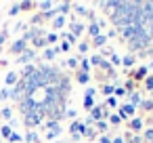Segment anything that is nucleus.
Wrapping results in <instances>:
<instances>
[{
	"label": "nucleus",
	"mask_w": 153,
	"mask_h": 143,
	"mask_svg": "<svg viewBox=\"0 0 153 143\" xmlns=\"http://www.w3.org/2000/svg\"><path fill=\"white\" fill-rule=\"evenodd\" d=\"M128 42H130V51H132V53H134V51H147L149 44H151V38H149V34H147L140 25H136V32H134L132 40H128Z\"/></svg>",
	"instance_id": "f257e3e1"
},
{
	"label": "nucleus",
	"mask_w": 153,
	"mask_h": 143,
	"mask_svg": "<svg viewBox=\"0 0 153 143\" xmlns=\"http://www.w3.org/2000/svg\"><path fill=\"white\" fill-rule=\"evenodd\" d=\"M23 122H25V126H38V124L44 122V114L42 112H32V114L23 116Z\"/></svg>",
	"instance_id": "f03ea898"
},
{
	"label": "nucleus",
	"mask_w": 153,
	"mask_h": 143,
	"mask_svg": "<svg viewBox=\"0 0 153 143\" xmlns=\"http://www.w3.org/2000/svg\"><path fill=\"white\" fill-rule=\"evenodd\" d=\"M36 101H34V97H25V99H21L19 101V109H21V114L23 116H27V114H32L34 109H36Z\"/></svg>",
	"instance_id": "7ed1b4c3"
},
{
	"label": "nucleus",
	"mask_w": 153,
	"mask_h": 143,
	"mask_svg": "<svg viewBox=\"0 0 153 143\" xmlns=\"http://www.w3.org/2000/svg\"><path fill=\"white\" fill-rule=\"evenodd\" d=\"M99 7L103 9V13H105V15H109V17H111V15L120 9V0H109V2H101Z\"/></svg>",
	"instance_id": "20e7f679"
},
{
	"label": "nucleus",
	"mask_w": 153,
	"mask_h": 143,
	"mask_svg": "<svg viewBox=\"0 0 153 143\" xmlns=\"http://www.w3.org/2000/svg\"><path fill=\"white\" fill-rule=\"evenodd\" d=\"M34 57H36V51H34V49H25V51L17 57V63H19V65H21V63H23V65H27Z\"/></svg>",
	"instance_id": "39448f33"
},
{
	"label": "nucleus",
	"mask_w": 153,
	"mask_h": 143,
	"mask_svg": "<svg viewBox=\"0 0 153 143\" xmlns=\"http://www.w3.org/2000/svg\"><path fill=\"white\" fill-rule=\"evenodd\" d=\"M136 114V107H132L130 103H124L120 109H117V116L122 118V120H126V118H130V116H134Z\"/></svg>",
	"instance_id": "423d86ee"
},
{
	"label": "nucleus",
	"mask_w": 153,
	"mask_h": 143,
	"mask_svg": "<svg viewBox=\"0 0 153 143\" xmlns=\"http://www.w3.org/2000/svg\"><path fill=\"white\" fill-rule=\"evenodd\" d=\"M134 32H136V25H134V23H128V25H124V28L120 30V34H122L124 40H132Z\"/></svg>",
	"instance_id": "0eeeda50"
},
{
	"label": "nucleus",
	"mask_w": 153,
	"mask_h": 143,
	"mask_svg": "<svg viewBox=\"0 0 153 143\" xmlns=\"http://www.w3.org/2000/svg\"><path fill=\"white\" fill-rule=\"evenodd\" d=\"M25 49H27V42H25L23 38H19V40H15V42H13V46H11V53H17V55H21Z\"/></svg>",
	"instance_id": "6e6552de"
},
{
	"label": "nucleus",
	"mask_w": 153,
	"mask_h": 143,
	"mask_svg": "<svg viewBox=\"0 0 153 143\" xmlns=\"http://www.w3.org/2000/svg\"><path fill=\"white\" fill-rule=\"evenodd\" d=\"M128 128H130L132 133H140V130L145 128V122H143L140 118H134V120H130V122H128Z\"/></svg>",
	"instance_id": "1a4fd4ad"
},
{
	"label": "nucleus",
	"mask_w": 153,
	"mask_h": 143,
	"mask_svg": "<svg viewBox=\"0 0 153 143\" xmlns=\"http://www.w3.org/2000/svg\"><path fill=\"white\" fill-rule=\"evenodd\" d=\"M59 53H61V49H59V46L46 49V51H44V59H46V61H53V59H55V57H57Z\"/></svg>",
	"instance_id": "9d476101"
},
{
	"label": "nucleus",
	"mask_w": 153,
	"mask_h": 143,
	"mask_svg": "<svg viewBox=\"0 0 153 143\" xmlns=\"http://www.w3.org/2000/svg\"><path fill=\"white\" fill-rule=\"evenodd\" d=\"M147 70H149L147 65H143V67H138V70L134 72V76H132L130 80H132V82H134V80H145V78H147Z\"/></svg>",
	"instance_id": "9b49d317"
},
{
	"label": "nucleus",
	"mask_w": 153,
	"mask_h": 143,
	"mask_svg": "<svg viewBox=\"0 0 153 143\" xmlns=\"http://www.w3.org/2000/svg\"><path fill=\"white\" fill-rule=\"evenodd\" d=\"M46 128H48V133H55L57 137L61 135V124L55 122V120H48V122H46Z\"/></svg>",
	"instance_id": "f8f14e48"
},
{
	"label": "nucleus",
	"mask_w": 153,
	"mask_h": 143,
	"mask_svg": "<svg viewBox=\"0 0 153 143\" xmlns=\"http://www.w3.org/2000/svg\"><path fill=\"white\" fill-rule=\"evenodd\" d=\"M92 42H94V46H97V49H103V46L107 44V34H99V36H94V38H92Z\"/></svg>",
	"instance_id": "ddd939ff"
},
{
	"label": "nucleus",
	"mask_w": 153,
	"mask_h": 143,
	"mask_svg": "<svg viewBox=\"0 0 153 143\" xmlns=\"http://www.w3.org/2000/svg\"><path fill=\"white\" fill-rule=\"evenodd\" d=\"M140 103H143L140 93H138V91H132V93H130V105H132V107H136V105H140Z\"/></svg>",
	"instance_id": "4468645a"
},
{
	"label": "nucleus",
	"mask_w": 153,
	"mask_h": 143,
	"mask_svg": "<svg viewBox=\"0 0 153 143\" xmlns=\"http://www.w3.org/2000/svg\"><path fill=\"white\" fill-rule=\"evenodd\" d=\"M90 116L99 122V120H103V105H94L92 109H90Z\"/></svg>",
	"instance_id": "2eb2a0df"
},
{
	"label": "nucleus",
	"mask_w": 153,
	"mask_h": 143,
	"mask_svg": "<svg viewBox=\"0 0 153 143\" xmlns=\"http://www.w3.org/2000/svg\"><path fill=\"white\" fill-rule=\"evenodd\" d=\"M69 28H71V34H74L76 38L84 32V25H82V23H76V21H71V23H69Z\"/></svg>",
	"instance_id": "dca6fc26"
},
{
	"label": "nucleus",
	"mask_w": 153,
	"mask_h": 143,
	"mask_svg": "<svg viewBox=\"0 0 153 143\" xmlns=\"http://www.w3.org/2000/svg\"><path fill=\"white\" fill-rule=\"evenodd\" d=\"M88 34L94 38V36H99L101 34V25L97 23V21H90V25H88Z\"/></svg>",
	"instance_id": "f3484780"
},
{
	"label": "nucleus",
	"mask_w": 153,
	"mask_h": 143,
	"mask_svg": "<svg viewBox=\"0 0 153 143\" xmlns=\"http://www.w3.org/2000/svg\"><path fill=\"white\" fill-rule=\"evenodd\" d=\"M76 80H78L80 84H88V82H90V74H86V72H80V70H78Z\"/></svg>",
	"instance_id": "a211bd4d"
},
{
	"label": "nucleus",
	"mask_w": 153,
	"mask_h": 143,
	"mask_svg": "<svg viewBox=\"0 0 153 143\" xmlns=\"http://www.w3.org/2000/svg\"><path fill=\"white\" fill-rule=\"evenodd\" d=\"M55 9H57V13H59V15H67V13H69V9H71V2H61V4H59V7H55Z\"/></svg>",
	"instance_id": "6ab92c4d"
},
{
	"label": "nucleus",
	"mask_w": 153,
	"mask_h": 143,
	"mask_svg": "<svg viewBox=\"0 0 153 143\" xmlns=\"http://www.w3.org/2000/svg\"><path fill=\"white\" fill-rule=\"evenodd\" d=\"M80 61H82V63L78 65V70H80V72L90 74V67H92V65H90V59H86V57H84V59H80Z\"/></svg>",
	"instance_id": "aec40b11"
},
{
	"label": "nucleus",
	"mask_w": 153,
	"mask_h": 143,
	"mask_svg": "<svg viewBox=\"0 0 153 143\" xmlns=\"http://www.w3.org/2000/svg\"><path fill=\"white\" fill-rule=\"evenodd\" d=\"M34 72H36V65H30V63H27V65H23V70H21V78H30Z\"/></svg>",
	"instance_id": "412c9836"
},
{
	"label": "nucleus",
	"mask_w": 153,
	"mask_h": 143,
	"mask_svg": "<svg viewBox=\"0 0 153 143\" xmlns=\"http://www.w3.org/2000/svg\"><path fill=\"white\" fill-rule=\"evenodd\" d=\"M38 9H42V13H48V11H53V9H55V4H53V2H48V0H44V2H38Z\"/></svg>",
	"instance_id": "4be33fe9"
},
{
	"label": "nucleus",
	"mask_w": 153,
	"mask_h": 143,
	"mask_svg": "<svg viewBox=\"0 0 153 143\" xmlns=\"http://www.w3.org/2000/svg\"><path fill=\"white\" fill-rule=\"evenodd\" d=\"M82 128H84V122L76 120V122H71V126H69V133H82Z\"/></svg>",
	"instance_id": "5701e85b"
},
{
	"label": "nucleus",
	"mask_w": 153,
	"mask_h": 143,
	"mask_svg": "<svg viewBox=\"0 0 153 143\" xmlns=\"http://www.w3.org/2000/svg\"><path fill=\"white\" fill-rule=\"evenodd\" d=\"M134 55H126V57H122V65L124 67H130V65H134Z\"/></svg>",
	"instance_id": "b1692460"
},
{
	"label": "nucleus",
	"mask_w": 153,
	"mask_h": 143,
	"mask_svg": "<svg viewBox=\"0 0 153 143\" xmlns=\"http://www.w3.org/2000/svg\"><path fill=\"white\" fill-rule=\"evenodd\" d=\"M78 61H80L78 57H69V59L65 61V65H67V67H71V70H78V65H80Z\"/></svg>",
	"instance_id": "393cba45"
},
{
	"label": "nucleus",
	"mask_w": 153,
	"mask_h": 143,
	"mask_svg": "<svg viewBox=\"0 0 153 143\" xmlns=\"http://www.w3.org/2000/svg\"><path fill=\"white\" fill-rule=\"evenodd\" d=\"M99 67H101V70H105V72H109V74L113 76V67H111V63H109L105 57H103V61H101V65H99Z\"/></svg>",
	"instance_id": "a878e982"
},
{
	"label": "nucleus",
	"mask_w": 153,
	"mask_h": 143,
	"mask_svg": "<svg viewBox=\"0 0 153 143\" xmlns=\"http://www.w3.org/2000/svg\"><path fill=\"white\" fill-rule=\"evenodd\" d=\"M92 107H94V97H84V109L90 112Z\"/></svg>",
	"instance_id": "bb28decb"
},
{
	"label": "nucleus",
	"mask_w": 153,
	"mask_h": 143,
	"mask_svg": "<svg viewBox=\"0 0 153 143\" xmlns=\"http://www.w3.org/2000/svg\"><path fill=\"white\" fill-rule=\"evenodd\" d=\"M97 130H99V133L109 130V122H107V120H99V122H97Z\"/></svg>",
	"instance_id": "cd10ccee"
},
{
	"label": "nucleus",
	"mask_w": 153,
	"mask_h": 143,
	"mask_svg": "<svg viewBox=\"0 0 153 143\" xmlns=\"http://www.w3.org/2000/svg\"><path fill=\"white\" fill-rule=\"evenodd\" d=\"M138 107H143L145 112H151V109H153V99H143V103H140Z\"/></svg>",
	"instance_id": "c85d7f7f"
},
{
	"label": "nucleus",
	"mask_w": 153,
	"mask_h": 143,
	"mask_svg": "<svg viewBox=\"0 0 153 143\" xmlns=\"http://www.w3.org/2000/svg\"><path fill=\"white\" fill-rule=\"evenodd\" d=\"M0 135L9 139V137L13 135V130H11V124H4V126H0Z\"/></svg>",
	"instance_id": "c756f323"
},
{
	"label": "nucleus",
	"mask_w": 153,
	"mask_h": 143,
	"mask_svg": "<svg viewBox=\"0 0 153 143\" xmlns=\"http://www.w3.org/2000/svg\"><path fill=\"white\" fill-rule=\"evenodd\" d=\"M63 25H65V17L63 15H57L55 21H53V28H63Z\"/></svg>",
	"instance_id": "7c9ffc66"
},
{
	"label": "nucleus",
	"mask_w": 153,
	"mask_h": 143,
	"mask_svg": "<svg viewBox=\"0 0 153 143\" xmlns=\"http://www.w3.org/2000/svg\"><path fill=\"white\" fill-rule=\"evenodd\" d=\"M38 139H40V135L36 130H30L27 133V143H38Z\"/></svg>",
	"instance_id": "2f4dec72"
},
{
	"label": "nucleus",
	"mask_w": 153,
	"mask_h": 143,
	"mask_svg": "<svg viewBox=\"0 0 153 143\" xmlns=\"http://www.w3.org/2000/svg\"><path fill=\"white\" fill-rule=\"evenodd\" d=\"M0 116H2L4 120H11V116H13V109H11V107H2V109H0Z\"/></svg>",
	"instance_id": "473e14b6"
},
{
	"label": "nucleus",
	"mask_w": 153,
	"mask_h": 143,
	"mask_svg": "<svg viewBox=\"0 0 153 143\" xmlns=\"http://www.w3.org/2000/svg\"><path fill=\"white\" fill-rule=\"evenodd\" d=\"M19 82V76L15 74V72H11L9 76H7V84H17Z\"/></svg>",
	"instance_id": "72a5a7b5"
},
{
	"label": "nucleus",
	"mask_w": 153,
	"mask_h": 143,
	"mask_svg": "<svg viewBox=\"0 0 153 143\" xmlns=\"http://www.w3.org/2000/svg\"><path fill=\"white\" fill-rule=\"evenodd\" d=\"M59 40V36L55 34V32H51V34H46V44H55Z\"/></svg>",
	"instance_id": "f704fd0d"
},
{
	"label": "nucleus",
	"mask_w": 153,
	"mask_h": 143,
	"mask_svg": "<svg viewBox=\"0 0 153 143\" xmlns=\"http://www.w3.org/2000/svg\"><path fill=\"white\" fill-rule=\"evenodd\" d=\"M34 46L36 49H44L46 46V38H34Z\"/></svg>",
	"instance_id": "c9c22d12"
},
{
	"label": "nucleus",
	"mask_w": 153,
	"mask_h": 143,
	"mask_svg": "<svg viewBox=\"0 0 153 143\" xmlns=\"http://www.w3.org/2000/svg\"><path fill=\"white\" fill-rule=\"evenodd\" d=\"M145 86H147L149 93H153V76H147L145 78Z\"/></svg>",
	"instance_id": "e433bc0d"
},
{
	"label": "nucleus",
	"mask_w": 153,
	"mask_h": 143,
	"mask_svg": "<svg viewBox=\"0 0 153 143\" xmlns=\"http://www.w3.org/2000/svg\"><path fill=\"white\" fill-rule=\"evenodd\" d=\"M71 7L76 9V13H78V15H82V17H84V15H88V11H86L84 7H80V4H71Z\"/></svg>",
	"instance_id": "4c0bfd02"
},
{
	"label": "nucleus",
	"mask_w": 153,
	"mask_h": 143,
	"mask_svg": "<svg viewBox=\"0 0 153 143\" xmlns=\"http://www.w3.org/2000/svg\"><path fill=\"white\" fill-rule=\"evenodd\" d=\"M63 40H65V42H69V44H71V42H76V36H74V34H71V32H65V34H63Z\"/></svg>",
	"instance_id": "58836bf2"
},
{
	"label": "nucleus",
	"mask_w": 153,
	"mask_h": 143,
	"mask_svg": "<svg viewBox=\"0 0 153 143\" xmlns=\"http://www.w3.org/2000/svg\"><path fill=\"white\" fill-rule=\"evenodd\" d=\"M145 141L147 143H153V128H147L145 130Z\"/></svg>",
	"instance_id": "ea45409f"
},
{
	"label": "nucleus",
	"mask_w": 153,
	"mask_h": 143,
	"mask_svg": "<svg viewBox=\"0 0 153 143\" xmlns=\"http://www.w3.org/2000/svg\"><path fill=\"white\" fill-rule=\"evenodd\" d=\"M11 97V91L9 88H2V91H0V101H7Z\"/></svg>",
	"instance_id": "a19ab883"
},
{
	"label": "nucleus",
	"mask_w": 153,
	"mask_h": 143,
	"mask_svg": "<svg viewBox=\"0 0 153 143\" xmlns=\"http://www.w3.org/2000/svg\"><path fill=\"white\" fill-rule=\"evenodd\" d=\"M109 122H111V124H113V126H117V124H120V122H122V118H120V116H117V114H113V116H109Z\"/></svg>",
	"instance_id": "79ce46f5"
},
{
	"label": "nucleus",
	"mask_w": 153,
	"mask_h": 143,
	"mask_svg": "<svg viewBox=\"0 0 153 143\" xmlns=\"http://www.w3.org/2000/svg\"><path fill=\"white\" fill-rule=\"evenodd\" d=\"M101 61H103V57H101V55H94V57L90 59V65H101Z\"/></svg>",
	"instance_id": "37998d69"
},
{
	"label": "nucleus",
	"mask_w": 153,
	"mask_h": 143,
	"mask_svg": "<svg viewBox=\"0 0 153 143\" xmlns=\"http://www.w3.org/2000/svg\"><path fill=\"white\" fill-rule=\"evenodd\" d=\"M113 84H107V86H103V95H113Z\"/></svg>",
	"instance_id": "c03bdc74"
},
{
	"label": "nucleus",
	"mask_w": 153,
	"mask_h": 143,
	"mask_svg": "<svg viewBox=\"0 0 153 143\" xmlns=\"http://www.w3.org/2000/svg\"><path fill=\"white\" fill-rule=\"evenodd\" d=\"M126 93H128V91H126L124 86H122V88H115V91H113V95H115V97H126Z\"/></svg>",
	"instance_id": "a18cd8bd"
},
{
	"label": "nucleus",
	"mask_w": 153,
	"mask_h": 143,
	"mask_svg": "<svg viewBox=\"0 0 153 143\" xmlns=\"http://www.w3.org/2000/svg\"><path fill=\"white\" fill-rule=\"evenodd\" d=\"M111 63H113V65H120V63H122V59H120V55H115V53H111Z\"/></svg>",
	"instance_id": "49530a36"
},
{
	"label": "nucleus",
	"mask_w": 153,
	"mask_h": 143,
	"mask_svg": "<svg viewBox=\"0 0 153 143\" xmlns=\"http://www.w3.org/2000/svg\"><path fill=\"white\" fill-rule=\"evenodd\" d=\"M76 116H78V112H76L74 107H71V109H65V118H76Z\"/></svg>",
	"instance_id": "de8ad7c7"
},
{
	"label": "nucleus",
	"mask_w": 153,
	"mask_h": 143,
	"mask_svg": "<svg viewBox=\"0 0 153 143\" xmlns=\"http://www.w3.org/2000/svg\"><path fill=\"white\" fill-rule=\"evenodd\" d=\"M9 141H11V143H19V141H21V135H17V133H13V135L9 137Z\"/></svg>",
	"instance_id": "09e8293b"
},
{
	"label": "nucleus",
	"mask_w": 153,
	"mask_h": 143,
	"mask_svg": "<svg viewBox=\"0 0 153 143\" xmlns=\"http://www.w3.org/2000/svg\"><path fill=\"white\" fill-rule=\"evenodd\" d=\"M78 49H80V53H86V51H88V42H80Z\"/></svg>",
	"instance_id": "8fccbe9b"
},
{
	"label": "nucleus",
	"mask_w": 153,
	"mask_h": 143,
	"mask_svg": "<svg viewBox=\"0 0 153 143\" xmlns=\"http://www.w3.org/2000/svg\"><path fill=\"white\" fill-rule=\"evenodd\" d=\"M84 97H94V86H88L86 93H84Z\"/></svg>",
	"instance_id": "3c124183"
},
{
	"label": "nucleus",
	"mask_w": 153,
	"mask_h": 143,
	"mask_svg": "<svg viewBox=\"0 0 153 143\" xmlns=\"http://www.w3.org/2000/svg\"><path fill=\"white\" fill-rule=\"evenodd\" d=\"M84 137H86V139H94V137H97V133H94V130H92V128H88V130H86V135H84Z\"/></svg>",
	"instance_id": "603ef678"
},
{
	"label": "nucleus",
	"mask_w": 153,
	"mask_h": 143,
	"mask_svg": "<svg viewBox=\"0 0 153 143\" xmlns=\"http://www.w3.org/2000/svg\"><path fill=\"white\" fill-rule=\"evenodd\" d=\"M97 143H111V139H109V137H107V135H101V137H99V141H97Z\"/></svg>",
	"instance_id": "864d4df0"
},
{
	"label": "nucleus",
	"mask_w": 153,
	"mask_h": 143,
	"mask_svg": "<svg viewBox=\"0 0 153 143\" xmlns=\"http://www.w3.org/2000/svg\"><path fill=\"white\" fill-rule=\"evenodd\" d=\"M32 7H36V4L34 2H21L19 4V9H32Z\"/></svg>",
	"instance_id": "5fc2aeb1"
},
{
	"label": "nucleus",
	"mask_w": 153,
	"mask_h": 143,
	"mask_svg": "<svg viewBox=\"0 0 153 143\" xmlns=\"http://www.w3.org/2000/svg\"><path fill=\"white\" fill-rule=\"evenodd\" d=\"M107 105H109V107H115V105H117L115 97H109V99H107Z\"/></svg>",
	"instance_id": "6e6d98bb"
},
{
	"label": "nucleus",
	"mask_w": 153,
	"mask_h": 143,
	"mask_svg": "<svg viewBox=\"0 0 153 143\" xmlns=\"http://www.w3.org/2000/svg\"><path fill=\"white\" fill-rule=\"evenodd\" d=\"M94 122H97V120H94L92 116H86V120H84V124H86V126H90V124H94Z\"/></svg>",
	"instance_id": "4d7b16f0"
},
{
	"label": "nucleus",
	"mask_w": 153,
	"mask_h": 143,
	"mask_svg": "<svg viewBox=\"0 0 153 143\" xmlns=\"http://www.w3.org/2000/svg\"><path fill=\"white\" fill-rule=\"evenodd\" d=\"M19 11H21V9H19V4H13V9H11V11H9V13H11V15H17V13H19Z\"/></svg>",
	"instance_id": "13d9d810"
},
{
	"label": "nucleus",
	"mask_w": 153,
	"mask_h": 143,
	"mask_svg": "<svg viewBox=\"0 0 153 143\" xmlns=\"http://www.w3.org/2000/svg\"><path fill=\"white\" fill-rule=\"evenodd\" d=\"M69 46H71V44H69V42H65V40H63V42H61V46H59V49H61V51H69Z\"/></svg>",
	"instance_id": "bf43d9fd"
},
{
	"label": "nucleus",
	"mask_w": 153,
	"mask_h": 143,
	"mask_svg": "<svg viewBox=\"0 0 153 143\" xmlns=\"http://www.w3.org/2000/svg\"><path fill=\"white\" fill-rule=\"evenodd\" d=\"M7 36H9L7 32H0V46H2V44H4V40H7Z\"/></svg>",
	"instance_id": "052dcab7"
},
{
	"label": "nucleus",
	"mask_w": 153,
	"mask_h": 143,
	"mask_svg": "<svg viewBox=\"0 0 153 143\" xmlns=\"http://www.w3.org/2000/svg\"><path fill=\"white\" fill-rule=\"evenodd\" d=\"M69 135H71V139H74V141H80V139H82V135H80V133H69Z\"/></svg>",
	"instance_id": "680f3d73"
},
{
	"label": "nucleus",
	"mask_w": 153,
	"mask_h": 143,
	"mask_svg": "<svg viewBox=\"0 0 153 143\" xmlns=\"http://www.w3.org/2000/svg\"><path fill=\"white\" fill-rule=\"evenodd\" d=\"M111 143H126V139L124 137H115V139H111Z\"/></svg>",
	"instance_id": "e2e57ef3"
},
{
	"label": "nucleus",
	"mask_w": 153,
	"mask_h": 143,
	"mask_svg": "<svg viewBox=\"0 0 153 143\" xmlns=\"http://www.w3.org/2000/svg\"><path fill=\"white\" fill-rule=\"evenodd\" d=\"M149 67H153V57H151V61H149Z\"/></svg>",
	"instance_id": "0e129e2a"
},
{
	"label": "nucleus",
	"mask_w": 153,
	"mask_h": 143,
	"mask_svg": "<svg viewBox=\"0 0 153 143\" xmlns=\"http://www.w3.org/2000/svg\"><path fill=\"white\" fill-rule=\"evenodd\" d=\"M143 143H147V141H145V139H143Z\"/></svg>",
	"instance_id": "69168bd1"
},
{
	"label": "nucleus",
	"mask_w": 153,
	"mask_h": 143,
	"mask_svg": "<svg viewBox=\"0 0 153 143\" xmlns=\"http://www.w3.org/2000/svg\"><path fill=\"white\" fill-rule=\"evenodd\" d=\"M55 143H57V141H55Z\"/></svg>",
	"instance_id": "338daca9"
}]
</instances>
